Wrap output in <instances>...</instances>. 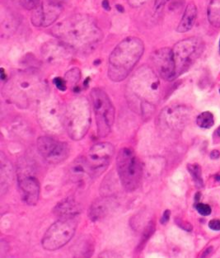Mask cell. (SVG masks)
Instances as JSON below:
<instances>
[{
  "label": "cell",
  "mask_w": 220,
  "mask_h": 258,
  "mask_svg": "<svg viewBox=\"0 0 220 258\" xmlns=\"http://www.w3.org/2000/svg\"><path fill=\"white\" fill-rule=\"evenodd\" d=\"M200 198V193H197L196 195V200H199Z\"/></svg>",
  "instance_id": "ab89813d"
},
{
  "label": "cell",
  "mask_w": 220,
  "mask_h": 258,
  "mask_svg": "<svg viewBox=\"0 0 220 258\" xmlns=\"http://www.w3.org/2000/svg\"><path fill=\"white\" fill-rule=\"evenodd\" d=\"M44 59L53 62L57 60H67L70 56V47L59 40L58 42H49L43 47Z\"/></svg>",
  "instance_id": "2e32d148"
},
{
  "label": "cell",
  "mask_w": 220,
  "mask_h": 258,
  "mask_svg": "<svg viewBox=\"0 0 220 258\" xmlns=\"http://www.w3.org/2000/svg\"><path fill=\"white\" fill-rule=\"evenodd\" d=\"M170 214H171V212H170V210H168L164 212L162 218H161V223L162 224H165L168 222Z\"/></svg>",
  "instance_id": "d6a6232c"
},
{
  "label": "cell",
  "mask_w": 220,
  "mask_h": 258,
  "mask_svg": "<svg viewBox=\"0 0 220 258\" xmlns=\"http://www.w3.org/2000/svg\"><path fill=\"white\" fill-rule=\"evenodd\" d=\"M76 216L63 217L56 221L44 232L42 240L43 248L56 251L63 248L74 236L78 227Z\"/></svg>",
  "instance_id": "8992f818"
},
{
  "label": "cell",
  "mask_w": 220,
  "mask_h": 258,
  "mask_svg": "<svg viewBox=\"0 0 220 258\" xmlns=\"http://www.w3.org/2000/svg\"><path fill=\"white\" fill-rule=\"evenodd\" d=\"M196 123L200 127L204 128V129L210 128L214 124L213 114L210 112H202L200 115L198 116V118L196 119Z\"/></svg>",
  "instance_id": "603a6c76"
},
{
  "label": "cell",
  "mask_w": 220,
  "mask_h": 258,
  "mask_svg": "<svg viewBox=\"0 0 220 258\" xmlns=\"http://www.w3.org/2000/svg\"><path fill=\"white\" fill-rule=\"evenodd\" d=\"M144 52L143 40L129 36L122 40L110 53L108 62V77L113 82L126 78Z\"/></svg>",
  "instance_id": "3957f363"
},
{
  "label": "cell",
  "mask_w": 220,
  "mask_h": 258,
  "mask_svg": "<svg viewBox=\"0 0 220 258\" xmlns=\"http://www.w3.org/2000/svg\"><path fill=\"white\" fill-rule=\"evenodd\" d=\"M54 84L57 88L60 91H66L67 88V82H66V80H63L62 78H56L54 80Z\"/></svg>",
  "instance_id": "83f0119b"
},
{
  "label": "cell",
  "mask_w": 220,
  "mask_h": 258,
  "mask_svg": "<svg viewBox=\"0 0 220 258\" xmlns=\"http://www.w3.org/2000/svg\"><path fill=\"white\" fill-rule=\"evenodd\" d=\"M40 81L35 74L21 72L16 74L8 87L10 96L16 102L28 100L40 88Z\"/></svg>",
  "instance_id": "30bf717a"
},
{
  "label": "cell",
  "mask_w": 220,
  "mask_h": 258,
  "mask_svg": "<svg viewBox=\"0 0 220 258\" xmlns=\"http://www.w3.org/2000/svg\"><path fill=\"white\" fill-rule=\"evenodd\" d=\"M105 204L103 200H98L94 204H92L91 210H90V218L92 220H98L105 216L106 212V206H103Z\"/></svg>",
  "instance_id": "ffe728a7"
},
{
  "label": "cell",
  "mask_w": 220,
  "mask_h": 258,
  "mask_svg": "<svg viewBox=\"0 0 220 258\" xmlns=\"http://www.w3.org/2000/svg\"><path fill=\"white\" fill-rule=\"evenodd\" d=\"M208 227L214 231H220V220H213L208 223Z\"/></svg>",
  "instance_id": "4dcf8cb0"
},
{
  "label": "cell",
  "mask_w": 220,
  "mask_h": 258,
  "mask_svg": "<svg viewBox=\"0 0 220 258\" xmlns=\"http://www.w3.org/2000/svg\"><path fill=\"white\" fill-rule=\"evenodd\" d=\"M80 212V204L74 200L68 199V198L59 202L54 210V214L57 216H59L60 218L73 217L77 216Z\"/></svg>",
  "instance_id": "ac0fdd59"
},
{
  "label": "cell",
  "mask_w": 220,
  "mask_h": 258,
  "mask_svg": "<svg viewBox=\"0 0 220 258\" xmlns=\"http://www.w3.org/2000/svg\"><path fill=\"white\" fill-rule=\"evenodd\" d=\"M129 100L142 114L150 115L160 101V81L152 68L142 66L134 72L128 84Z\"/></svg>",
  "instance_id": "7a4b0ae2"
},
{
  "label": "cell",
  "mask_w": 220,
  "mask_h": 258,
  "mask_svg": "<svg viewBox=\"0 0 220 258\" xmlns=\"http://www.w3.org/2000/svg\"><path fill=\"white\" fill-rule=\"evenodd\" d=\"M204 50V42L199 38L180 40L172 49L176 66V77L185 73Z\"/></svg>",
  "instance_id": "ba28073f"
},
{
  "label": "cell",
  "mask_w": 220,
  "mask_h": 258,
  "mask_svg": "<svg viewBox=\"0 0 220 258\" xmlns=\"http://www.w3.org/2000/svg\"><path fill=\"white\" fill-rule=\"evenodd\" d=\"M118 175L124 190L132 192L138 189L142 181L143 168L136 152L130 148H123L116 158Z\"/></svg>",
  "instance_id": "5b68a950"
},
{
  "label": "cell",
  "mask_w": 220,
  "mask_h": 258,
  "mask_svg": "<svg viewBox=\"0 0 220 258\" xmlns=\"http://www.w3.org/2000/svg\"></svg>",
  "instance_id": "60d3db41"
},
{
  "label": "cell",
  "mask_w": 220,
  "mask_h": 258,
  "mask_svg": "<svg viewBox=\"0 0 220 258\" xmlns=\"http://www.w3.org/2000/svg\"><path fill=\"white\" fill-rule=\"evenodd\" d=\"M197 212H199L202 216H210L211 214V207L208 204H203V203H198L196 204Z\"/></svg>",
  "instance_id": "484cf974"
},
{
  "label": "cell",
  "mask_w": 220,
  "mask_h": 258,
  "mask_svg": "<svg viewBox=\"0 0 220 258\" xmlns=\"http://www.w3.org/2000/svg\"><path fill=\"white\" fill-rule=\"evenodd\" d=\"M80 70L78 68H75L71 70L68 71V73L66 74V80L67 84H74L80 80Z\"/></svg>",
  "instance_id": "d4e9b609"
},
{
  "label": "cell",
  "mask_w": 220,
  "mask_h": 258,
  "mask_svg": "<svg viewBox=\"0 0 220 258\" xmlns=\"http://www.w3.org/2000/svg\"><path fill=\"white\" fill-rule=\"evenodd\" d=\"M63 10L62 4L54 2H46L40 4L32 10V24L38 28H47L52 26L59 18Z\"/></svg>",
  "instance_id": "7c38bea8"
},
{
  "label": "cell",
  "mask_w": 220,
  "mask_h": 258,
  "mask_svg": "<svg viewBox=\"0 0 220 258\" xmlns=\"http://www.w3.org/2000/svg\"><path fill=\"white\" fill-rule=\"evenodd\" d=\"M18 186L22 200L28 206H36L40 199V182L36 176L22 174L18 176Z\"/></svg>",
  "instance_id": "5bb4252c"
},
{
  "label": "cell",
  "mask_w": 220,
  "mask_h": 258,
  "mask_svg": "<svg viewBox=\"0 0 220 258\" xmlns=\"http://www.w3.org/2000/svg\"><path fill=\"white\" fill-rule=\"evenodd\" d=\"M115 147L108 142L96 144L89 150L84 157L88 174L91 178H96L108 169L110 165Z\"/></svg>",
  "instance_id": "9c48e42d"
},
{
  "label": "cell",
  "mask_w": 220,
  "mask_h": 258,
  "mask_svg": "<svg viewBox=\"0 0 220 258\" xmlns=\"http://www.w3.org/2000/svg\"><path fill=\"white\" fill-rule=\"evenodd\" d=\"M188 169L197 188H203L204 182H203V179H202V168H200V166L197 164H188Z\"/></svg>",
  "instance_id": "7402d4cb"
},
{
  "label": "cell",
  "mask_w": 220,
  "mask_h": 258,
  "mask_svg": "<svg viewBox=\"0 0 220 258\" xmlns=\"http://www.w3.org/2000/svg\"><path fill=\"white\" fill-rule=\"evenodd\" d=\"M216 134L220 138V126L218 127V129L216 130Z\"/></svg>",
  "instance_id": "f35d334b"
},
{
  "label": "cell",
  "mask_w": 220,
  "mask_h": 258,
  "mask_svg": "<svg viewBox=\"0 0 220 258\" xmlns=\"http://www.w3.org/2000/svg\"></svg>",
  "instance_id": "b9f144b4"
},
{
  "label": "cell",
  "mask_w": 220,
  "mask_h": 258,
  "mask_svg": "<svg viewBox=\"0 0 220 258\" xmlns=\"http://www.w3.org/2000/svg\"><path fill=\"white\" fill-rule=\"evenodd\" d=\"M220 157V152L218 150H213L210 152V158L213 160H218Z\"/></svg>",
  "instance_id": "836d02e7"
},
{
  "label": "cell",
  "mask_w": 220,
  "mask_h": 258,
  "mask_svg": "<svg viewBox=\"0 0 220 258\" xmlns=\"http://www.w3.org/2000/svg\"><path fill=\"white\" fill-rule=\"evenodd\" d=\"M148 0H127L130 6L132 8H140L146 4Z\"/></svg>",
  "instance_id": "f546056e"
},
{
  "label": "cell",
  "mask_w": 220,
  "mask_h": 258,
  "mask_svg": "<svg viewBox=\"0 0 220 258\" xmlns=\"http://www.w3.org/2000/svg\"><path fill=\"white\" fill-rule=\"evenodd\" d=\"M52 32L72 50L82 53L95 49L103 36L95 19L87 14L68 16L56 24Z\"/></svg>",
  "instance_id": "6da1fadb"
},
{
  "label": "cell",
  "mask_w": 220,
  "mask_h": 258,
  "mask_svg": "<svg viewBox=\"0 0 220 258\" xmlns=\"http://www.w3.org/2000/svg\"><path fill=\"white\" fill-rule=\"evenodd\" d=\"M208 22L216 28H220V0H211L208 4Z\"/></svg>",
  "instance_id": "d6986e66"
},
{
  "label": "cell",
  "mask_w": 220,
  "mask_h": 258,
  "mask_svg": "<svg viewBox=\"0 0 220 258\" xmlns=\"http://www.w3.org/2000/svg\"><path fill=\"white\" fill-rule=\"evenodd\" d=\"M197 18V8L194 4L190 2L186 8L185 12L183 14L182 18L180 20V24L178 25V32L185 33L192 30L194 26Z\"/></svg>",
  "instance_id": "e0dca14e"
},
{
  "label": "cell",
  "mask_w": 220,
  "mask_h": 258,
  "mask_svg": "<svg viewBox=\"0 0 220 258\" xmlns=\"http://www.w3.org/2000/svg\"><path fill=\"white\" fill-rule=\"evenodd\" d=\"M102 6L106 10H108V11H109V10H110V4H109L108 0H104V1H103Z\"/></svg>",
  "instance_id": "e575fe53"
},
{
  "label": "cell",
  "mask_w": 220,
  "mask_h": 258,
  "mask_svg": "<svg viewBox=\"0 0 220 258\" xmlns=\"http://www.w3.org/2000/svg\"><path fill=\"white\" fill-rule=\"evenodd\" d=\"M38 148L42 157L50 164H59L70 154L68 144L49 136L38 138Z\"/></svg>",
  "instance_id": "8fae6325"
},
{
  "label": "cell",
  "mask_w": 220,
  "mask_h": 258,
  "mask_svg": "<svg viewBox=\"0 0 220 258\" xmlns=\"http://www.w3.org/2000/svg\"><path fill=\"white\" fill-rule=\"evenodd\" d=\"M91 126V110L88 101L84 96L74 99L64 112V126L68 136L74 140H82Z\"/></svg>",
  "instance_id": "277c9868"
},
{
  "label": "cell",
  "mask_w": 220,
  "mask_h": 258,
  "mask_svg": "<svg viewBox=\"0 0 220 258\" xmlns=\"http://www.w3.org/2000/svg\"><path fill=\"white\" fill-rule=\"evenodd\" d=\"M212 250H213L212 248H210L207 249V250L204 252V254H203V255H202V258L208 256V254H210L211 252H212Z\"/></svg>",
  "instance_id": "d590c367"
},
{
  "label": "cell",
  "mask_w": 220,
  "mask_h": 258,
  "mask_svg": "<svg viewBox=\"0 0 220 258\" xmlns=\"http://www.w3.org/2000/svg\"><path fill=\"white\" fill-rule=\"evenodd\" d=\"M40 0H21L22 5L24 8L33 10L40 4Z\"/></svg>",
  "instance_id": "4316f807"
},
{
  "label": "cell",
  "mask_w": 220,
  "mask_h": 258,
  "mask_svg": "<svg viewBox=\"0 0 220 258\" xmlns=\"http://www.w3.org/2000/svg\"><path fill=\"white\" fill-rule=\"evenodd\" d=\"M16 24H18V21L12 15H7L6 18H2V24H1V32L2 36L8 35L10 33L14 32L16 30Z\"/></svg>",
  "instance_id": "44dd1931"
},
{
  "label": "cell",
  "mask_w": 220,
  "mask_h": 258,
  "mask_svg": "<svg viewBox=\"0 0 220 258\" xmlns=\"http://www.w3.org/2000/svg\"><path fill=\"white\" fill-rule=\"evenodd\" d=\"M154 223L151 221V222H150V224H148L144 231L143 235H142V237H141L140 242L138 244V246H140L141 249L143 248L144 246V244L147 242L148 238H150L152 236V234L154 232Z\"/></svg>",
  "instance_id": "cb8c5ba5"
},
{
  "label": "cell",
  "mask_w": 220,
  "mask_h": 258,
  "mask_svg": "<svg viewBox=\"0 0 220 258\" xmlns=\"http://www.w3.org/2000/svg\"><path fill=\"white\" fill-rule=\"evenodd\" d=\"M176 222L179 227L183 228V230H186V231H192V228H193L190 224L188 223V222H186L182 220H180V218H176Z\"/></svg>",
  "instance_id": "f1b7e54d"
},
{
  "label": "cell",
  "mask_w": 220,
  "mask_h": 258,
  "mask_svg": "<svg viewBox=\"0 0 220 258\" xmlns=\"http://www.w3.org/2000/svg\"><path fill=\"white\" fill-rule=\"evenodd\" d=\"M170 0H155L154 8L156 11L161 10L164 7V5L166 4V2H169Z\"/></svg>",
  "instance_id": "1f68e13d"
},
{
  "label": "cell",
  "mask_w": 220,
  "mask_h": 258,
  "mask_svg": "<svg viewBox=\"0 0 220 258\" xmlns=\"http://www.w3.org/2000/svg\"><path fill=\"white\" fill-rule=\"evenodd\" d=\"M1 72H2V73H1V78H2V80H4L5 74L4 70V68H2V70H1Z\"/></svg>",
  "instance_id": "74e56055"
},
{
  "label": "cell",
  "mask_w": 220,
  "mask_h": 258,
  "mask_svg": "<svg viewBox=\"0 0 220 258\" xmlns=\"http://www.w3.org/2000/svg\"><path fill=\"white\" fill-rule=\"evenodd\" d=\"M92 101L96 118L98 133L101 138L110 134L115 120V108L108 94L96 88L91 92Z\"/></svg>",
  "instance_id": "52a82bcc"
},
{
  "label": "cell",
  "mask_w": 220,
  "mask_h": 258,
  "mask_svg": "<svg viewBox=\"0 0 220 258\" xmlns=\"http://www.w3.org/2000/svg\"><path fill=\"white\" fill-rule=\"evenodd\" d=\"M46 1L50 2H54V4H62L64 1H66V0H46Z\"/></svg>",
  "instance_id": "8d00e7d4"
},
{
  "label": "cell",
  "mask_w": 220,
  "mask_h": 258,
  "mask_svg": "<svg viewBox=\"0 0 220 258\" xmlns=\"http://www.w3.org/2000/svg\"><path fill=\"white\" fill-rule=\"evenodd\" d=\"M151 58L158 76L162 78L172 81L178 78L172 49L166 47L157 50L152 53Z\"/></svg>",
  "instance_id": "4fadbf2b"
},
{
  "label": "cell",
  "mask_w": 220,
  "mask_h": 258,
  "mask_svg": "<svg viewBox=\"0 0 220 258\" xmlns=\"http://www.w3.org/2000/svg\"><path fill=\"white\" fill-rule=\"evenodd\" d=\"M162 114L164 116V122L172 128L183 126L189 118L188 109L182 106L168 108Z\"/></svg>",
  "instance_id": "9a60e30c"
}]
</instances>
